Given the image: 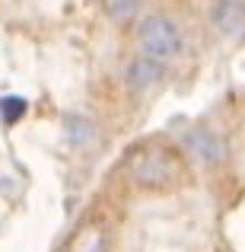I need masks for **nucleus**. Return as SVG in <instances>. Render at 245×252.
Returning <instances> with one entry per match:
<instances>
[{
  "label": "nucleus",
  "mask_w": 245,
  "mask_h": 252,
  "mask_svg": "<svg viewBox=\"0 0 245 252\" xmlns=\"http://www.w3.org/2000/svg\"><path fill=\"white\" fill-rule=\"evenodd\" d=\"M137 48L140 55L153 58L160 64H172L175 58H182L185 51V35L178 29V23L165 13H150L137 26Z\"/></svg>",
  "instance_id": "nucleus-1"
},
{
  "label": "nucleus",
  "mask_w": 245,
  "mask_h": 252,
  "mask_svg": "<svg viewBox=\"0 0 245 252\" xmlns=\"http://www.w3.org/2000/svg\"><path fill=\"white\" fill-rule=\"evenodd\" d=\"M128 172L131 179H134L137 185H143V189H156V185H165L172 179V160L169 154L160 147H143L137 150L134 157L128 160Z\"/></svg>",
  "instance_id": "nucleus-2"
},
{
  "label": "nucleus",
  "mask_w": 245,
  "mask_h": 252,
  "mask_svg": "<svg viewBox=\"0 0 245 252\" xmlns=\"http://www.w3.org/2000/svg\"><path fill=\"white\" fill-rule=\"evenodd\" d=\"M185 150L201 166H220L226 160V141L210 128H191L185 134Z\"/></svg>",
  "instance_id": "nucleus-3"
},
{
  "label": "nucleus",
  "mask_w": 245,
  "mask_h": 252,
  "mask_svg": "<svg viewBox=\"0 0 245 252\" xmlns=\"http://www.w3.org/2000/svg\"><path fill=\"white\" fill-rule=\"evenodd\" d=\"M210 23H214V29L223 38L245 35V0H214Z\"/></svg>",
  "instance_id": "nucleus-4"
},
{
  "label": "nucleus",
  "mask_w": 245,
  "mask_h": 252,
  "mask_svg": "<svg viewBox=\"0 0 245 252\" xmlns=\"http://www.w3.org/2000/svg\"><path fill=\"white\" fill-rule=\"evenodd\" d=\"M160 83H163V64L160 61H153L147 55H137L128 61V67H124V86L131 93H150Z\"/></svg>",
  "instance_id": "nucleus-5"
},
{
  "label": "nucleus",
  "mask_w": 245,
  "mask_h": 252,
  "mask_svg": "<svg viewBox=\"0 0 245 252\" xmlns=\"http://www.w3.org/2000/svg\"><path fill=\"white\" fill-rule=\"evenodd\" d=\"M109 249V230L105 227H83L77 236L67 243L64 252H105Z\"/></svg>",
  "instance_id": "nucleus-6"
},
{
  "label": "nucleus",
  "mask_w": 245,
  "mask_h": 252,
  "mask_svg": "<svg viewBox=\"0 0 245 252\" xmlns=\"http://www.w3.org/2000/svg\"><path fill=\"white\" fill-rule=\"evenodd\" d=\"M64 131H67V141L74 144V147H89V144H96V134H99L92 118L77 115V112L64 118Z\"/></svg>",
  "instance_id": "nucleus-7"
},
{
  "label": "nucleus",
  "mask_w": 245,
  "mask_h": 252,
  "mask_svg": "<svg viewBox=\"0 0 245 252\" xmlns=\"http://www.w3.org/2000/svg\"><path fill=\"white\" fill-rule=\"evenodd\" d=\"M26 109H29V105H26L23 96H3L0 99V122L3 125H16L19 118L26 115Z\"/></svg>",
  "instance_id": "nucleus-8"
},
{
  "label": "nucleus",
  "mask_w": 245,
  "mask_h": 252,
  "mask_svg": "<svg viewBox=\"0 0 245 252\" xmlns=\"http://www.w3.org/2000/svg\"><path fill=\"white\" fill-rule=\"evenodd\" d=\"M137 6H140V0H111V3H109V13L115 19H124V16H134Z\"/></svg>",
  "instance_id": "nucleus-9"
}]
</instances>
